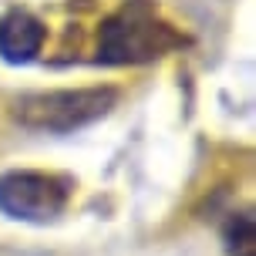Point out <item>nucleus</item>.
<instances>
[{"instance_id":"5","label":"nucleus","mask_w":256,"mask_h":256,"mask_svg":"<svg viewBox=\"0 0 256 256\" xmlns=\"http://www.w3.org/2000/svg\"><path fill=\"white\" fill-rule=\"evenodd\" d=\"M253 216H236L230 219V226H226V243L236 256H253Z\"/></svg>"},{"instance_id":"2","label":"nucleus","mask_w":256,"mask_h":256,"mask_svg":"<svg viewBox=\"0 0 256 256\" xmlns=\"http://www.w3.org/2000/svg\"><path fill=\"white\" fill-rule=\"evenodd\" d=\"M118 104L115 88H78V91H40L17 102V122L30 132L68 135L104 118Z\"/></svg>"},{"instance_id":"1","label":"nucleus","mask_w":256,"mask_h":256,"mask_svg":"<svg viewBox=\"0 0 256 256\" xmlns=\"http://www.w3.org/2000/svg\"><path fill=\"white\" fill-rule=\"evenodd\" d=\"M186 40L152 10L148 0H128L125 7L108 17L98 40V61L104 64H145L176 51Z\"/></svg>"},{"instance_id":"4","label":"nucleus","mask_w":256,"mask_h":256,"mask_svg":"<svg viewBox=\"0 0 256 256\" xmlns=\"http://www.w3.org/2000/svg\"><path fill=\"white\" fill-rule=\"evenodd\" d=\"M44 24L27 10H14L0 20V58L10 64L34 61L44 48Z\"/></svg>"},{"instance_id":"3","label":"nucleus","mask_w":256,"mask_h":256,"mask_svg":"<svg viewBox=\"0 0 256 256\" xmlns=\"http://www.w3.org/2000/svg\"><path fill=\"white\" fill-rule=\"evenodd\" d=\"M71 186L48 172H7L0 176V212L20 222H48L61 216Z\"/></svg>"}]
</instances>
